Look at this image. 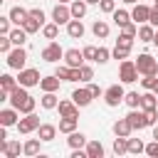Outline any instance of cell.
I'll use <instances>...</instances> for the list:
<instances>
[{"mask_svg": "<svg viewBox=\"0 0 158 158\" xmlns=\"http://www.w3.org/2000/svg\"><path fill=\"white\" fill-rule=\"evenodd\" d=\"M118 79L123 84H133L138 79V67H136V59H123L118 64Z\"/></svg>", "mask_w": 158, "mask_h": 158, "instance_id": "obj_1", "label": "cell"}, {"mask_svg": "<svg viewBox=\"0 0 158 158\" xmlns=\"http://www.w3.org/2000/svg\"><path fill=\"white\" fill-rule=\"evenodd\" d=\"M5 57H7V59H5L7 67H10V69H17V72L25 69V64H27V52H25V47H15V49H10Z\"/></svg>", "mask_w": 158, "mask_h": 158, "instance_id": "obj_2", "label": "cell"}, {"mask_svg": "<svg viewBox=\"0 0 158 158\" xmlns=\"http://www.w3.org/2000/svg\"><path fill=\"white\" fill-rule=\"evenodd\" d=\"M123 96H126V91H123L121 84H111L109 89H104V101H106V106H118V104H123Z\"/></svg>", "mask_w": 158, "mask_h": 158, "instance_id": "obj_3", "label": "cell"}, {"mask_svg": "<svg viewBox=\"0 0 158 158\" xmlns=\"http://www.w3.org/2000/svg\"><path fill=\"white\" fill-rule=\"evenodd\" d=\"M17 81L22 84V86H37L40 81H42V77H40V69H32V67H25V69H20V74H17Z\"/></svg>", "mask_w": 158, "mask_h": 158, "instance_id": "obj_4", "label": "cell"}, {"mask_svg": "<svg viewBox=\"0 0 158 158\" xmlns=\"http://www.w3.org/2000/svg\"><path fill=\"white\" fill-rule=\"evenodd\" d=\"M136 67H138V74H158V62H156V59H153L148 52L138 54Z\"/></svg>", "mask_w": 158, "mask_h": 158, "instance_id": "obj_5", "label": "cell"}, {"mask_svg": "<svg viewBox=\"0 0 158 158\" xmlns=\"http://www.w3.org/2000/svg\"><path fill=\"white\" fill-rule=\"evenodd\" d=\"M40 128V116L32 111V114H25V118H20L17 121V131L22 133V136H27V133H32V131H37Z\"/></svg>", "mask_w": 158, "mask_h": 158, "instance_id": "obj_6", "label": "cell"}, {"mask_svg": "<svg viewBox=\"0 0 158 158\" xmlns=\"http://www.w3.org/2000/svg\"><path fill=\"white\" fill-rule=\"evenodd\" d=\"M42 59L44 62H59V59H64V49L59 47V42H54V40H49V44L42 49Z\"/></svg>", "mask_w": 158, "mask_h": 158, "instance_id": "obj_7", "label": "cell"}, {"mask_svg": "<svg viewBox=\"0 0 158 158\" xmlns=\"http://www.w3.org/2000/svg\"><path fill=\"white\" fill-rule=\"evenodd\" d=\"M69 20H72V7L64 5V2H57L54 10H52V22H57V25H69Z\"/></svg>", "mask_w": 158, "mask_h": 158, "instance_id": "obj_8", "label": "cell"}, {"mask_svg": "<svg viewBox=\"0 0 158 158\" xmlns=\"http://www.w3.org/2000/svg\"><path fill=\"white\" fill-rule=\"evenodd\" d=\"M148 17H151V7L143 5V2H136L133 10H131V20L136 25H143V22H148Z\"/></svg>", "mask_w": 158, "mask_h": 158, "instance_id": "obj_9", "label": "cell"}, {"mask_svg": "<svg viewBox=\"0 0 158 158\" xmlns=\"http://www.w3.org/2000/svg\"><path fill=\"white\" fill-rule=\"evenodd\" d=\"M126 118L131 121V126H133V131H141V128H148V123H146V111L141 109H131L128 114H126Z\"/></svg>", "mask_w": 158, "mask_h": 158, "instance_id": "obj_10", "label": "cell"}, {"mask_svg": "<svg viewBox=\"0 0 158 158\" xmlns=\"http://www.w3.org/2000/svg\"><path fill=\"white\" fill-rule=\"evenodd\" d=\"M84 62H86V57H84L81 49H64V64H69V67H81Z\"/></svg>", "mask_w": 158, "mask_h": 158, "instance_id": "obj_11", "label": "cell"}, {"mask_svg": "<svg viewBox=\"0 0 158 158\" xmlns=\"http://www.w3.org/2000/svg\"><path fill=\"white\" fill-rule=\"evenodd\" d=\"M72 99H74V104H77L79 109H84V106H89V104L94 101L89 86H86V89H74V91H72Z\"/></svg>", "mask_w": 158, "mask_h": 158, "instance_id": "obj_12", "label": "cell"}, {"mask_svg": "<svg viewBox=\"0 0 158 158\" xmlns=\"http://www.w3.org/2000/svg\"><path fill=\"white\" fill-rule=\"evenodd\" d=\"M59 116H74L79 118V106L74 104V99H59Z\"/></svg>", "mask_w": 158, "mask_h": 158, "instance_id": "obj_13", "label": "cell"}, {"mask_svg": "<svg viewBox=\"0 0 158 158\" xmlns=\"http://www.w3.org/2000/svg\"><path fill=\"white\" fill-rule=\"evenodd\" d=\"M57 131H59V126H54V123H40L37 136L42 138V143H49V141L57 138Z\"/></svg>", "mask_w": 158, "mask_h": 158, "instance_id": "obj_14", "label": "cell"}, {"mask_svg": "<svg viewBox=\"0 0 158 158\" xmlns=\"http://www.w3.org/2000/svg\"><path fill=\"white\" fill-rule=\"evenodd\" d=\"M141 109L143 111H151V109H158V94L153 89H146L141 94Z\"/></svg>", "mask_w": 158, "mask_h": 158, "instance_id": "obj_15", "label": "cell"}, {"mask_svg": "<svg viewBox=\"0 0 158 158\" xmlns=\"http://www.w3.org/2000/svg\"><path fill=\"white\" fill-rule=\"evenodd\" d=\"M111 131H114V136H131L133 133V126H131V121L123 116V118H118V121H114V126H111Z\"/></svg>", "mask_w": 158, "mask_h": 158, "instance_id": "obj_16", "label": "cell"}, {"mask_svg": "<svg viewBox=\"0 0 158 158\" xmlns=\"http://www.w3.org/2000/svg\"><path fill=\"white\" fill-rule=\"evenodd\" d=\"M0 153L5 158H17L22 153V146H20V141H5V143H0Z\"/></svg>", "mask_w": 158, "mask_h": 158, "instance_id": "obj_17", "label": "cell"}, {"mask_svg": "<svg viewBox=\"0 0 158 158\" xmlns=\"http://www.w3.org/2000/svg\"><path fill=\"white\" fill-rule=\"evenodd\" d=\"M17 121H20V111H17L15 106L0 111V123H2V126H17Z\"/></svg>", "mask_w": 158, "mask_h": 158, "instance_id": "obj_18", "label": "cell"}, {"mask_svg": "<svg viewBox=\"0 0 158 158\" xmlns=\"http://www.w3.org/2000/svg\"><path fill=\"white\" fill-rule=\"evenodd\" d=\"M67 35H69L72 40H81V37H84V22L77 20V17H72L69 25H67Z\"/></svg>", "mask_w": 158, "mask_h": 158, "instance_id": "obj_19", "label": "cell"}, {"mask_svg": "<svg viewBox=\"0 0 158 158\" xmlns=\"http://www.w3.org/2000/svg\"><path fill=\"white\" fill-rule=\"evenodd\" d=\"M40 143H42V138H40V136H37V138H27V141L22 143V153H25L27 158L40 156Z\"/></svg>", "mask_w": 158, "mask_h": 158, "instance_id": "obj_20", "label": "cell"}, {"mask_svg": "<svg viewBox=\"0 0 158 158\" xmlns=\"http://www.w3.org/2000/svg\"><path fill=\"white\" fill-rule=\"evenodd\" d=\"M138 42H153V37H156V27L151 25V22H143V25H138Z\"/></svg>", "mask_w": 158, "mask_h": 158, "instance_id": "obj_21", "label": "cell"}, {"mask_svg": "<svg viewBox=\"0 0 158 158\" xmlns=\"http://www.w3.org/2000/svg\"><path fill=\"white\" fill-rule=\"evenodd\" d=\"M7 15H10V20H12V25H20V27H22V22H25V20L30 17V10H25V7H20V5H15V7H12V10L7 12Z\"/></svg>", "mask_w": 158, "mask_h": 158, "instance_id": "obj_22", "label": "cell"}, {"mask_svg": "<svg viewBox=\"0 0 158 158\" xmlns=\"http://www.w3.org/2000/svg\"><path fill=\"white\" fill-rule=\"evenodd\" d=\"M59 77L57 74H49V77H42V81H40V89L42 91H59Z\"/></svg>", "mask_w": 158, "mask_h": 158, "instance_id": "obj_23", "label": "cell"}, {"mask_svg": "<svg viewBox=\"0 0 158 158\" xmlns=\"http://www.w3.org/2000/svg\"><path fill=\"white\" fill-rule=\"evenodd\" d=\"M27 96H30V94H27V86H22V84H20L15 91H10V99H7V101H10V106H15V109H17Z\"/></svg>", "mask_w": 158, "mask_h": 158, "instance_id": "obj_24", "label": "cell"}, {"mask_svg": "<svg viewBox=\"0 0 158 158\" xmlns=\"http://www.w3.org/2000/svg\"><path fill=\"white\" fill-rule=\"evenodd\" d=\"M40 104H42V109H47V111H52V109H57V106H59V99H57V91H44V94H42V99H40Z\"/></svg>", "mask_w": 158, "mask_h": 158, "instance_id": "obj_25", "label": "cell"}, {"mask_svg": "<svg viewBox=\"0 0 158 158\" xmlns=\"http://www.w3.org/2000/svg\"><path fill=\"white\" fill-rule=\"evenodd\" d=\"M67 143H69V148H86V136L81 133V131H72L69 133V138H67Z\"/></svg>", "mask_w": 158, "mask_h": 158, "instance_id": "obj_26", "label": "cell"}, {"mask_svg": "<svg viewBox=\"0 0 158 158\" xmlns=\"http://www.w3.org/2000/svg\"><path fill=\"white\" fill-rule=\"evenodd\" d=\"M77 121L79 118H74V116H62L59 118V133H72V131H77Z\"/></svg>", "mask_w": 158, "mask_h": 158, "instance_id": "obj_27", "label": "cell"}, {"mask_svg": "<svg viewBox=\"0 0 158 158\" xmlns=\"http://www.w3.org/2000/svg\"><path fill=\"white\" fill-rule=\"evenodd\" d=\"M69 7H72V17L81 20V17L86 15V7H89V2H86V0H72V2H69Z\"/></svg>", "mask_w": 158, "mask_h": 158, "instance_id": "obj_28", "label": "cell"}, {"mask_svg": "<svg viewBox=\"0 0 158 158\" xmlns=\"http://www.w3.org/2000/svg\"><path fill=\"white\" fill-rule=\"evenodd\" d=\"M17 86H20V81H17L12 74H2V77H0V89H2V91L10 94V91H15Z\"/></svg>", "mask_w": 158, "mask_h": 158, "instance_id": "obj_29", "label": "cell"}, {"mask_svg": "<svg viewBox=\"0 0 158 158\" xmlns=\"http://www.w3.org/2000/svg\"><path fill=\"white\" fill-rule=\"evenodd\" d=\"M84 151H86L89 158H104V146H101V141H89Z\"/></svg>", "mask_w": 158, "mask_h": 158, "instance_id": "obj_30", "label": "cell"}, {"mask_svg": "<svg viewBox=\"0 0 158 158\" xmlns=\"http://www.w3.org/2000/svg\"><path fill=\"white\" fill-rule=\"evenodd\" d=\"M111 17H114V22H116L118 27H123V25L133 22V20H131V12H128V10H118V7H116V10L111 12Z\"/></svg>", "mask_w": 158, "mask_h": 158, "instance_id": "obj_31", "label": "cell"}, {"mask_svg": "<svg viewBox=\"0 0 158 158\" xmlns=\"http://www.w3.org/2000/svg\"><path fill=\"white\" fill-rule=\"evenodd\" d=\"M91 32H94V37H99V40H106V37H109V22H104V20H96V22L91 25Z\"/></svg>", "mask_w": 158, "mask_h": 158, "instance_id": "obj_32", "label": "cell"}, {"mask_svg": "<svg viewBox=\"0 0 158 158\" xmlns=\"http://www.w3.org/2000/svg\"><path fill=\"white\" fill-rule=\"evenodd\" d=\"M10 40H12V44H15V47H22V44L27 42V32H25V27H20V25H17V27L10 32Z\"/></svg>", "mask_w": 158, "mask_h": 158, "instance_id": "obj_33", "label": "cell"}, {"mask_svg": "<svg viewBox=\"0 0 158 158\" xmlns=\"http://www.w3.org/2000/svg\"><path fill=\"white\" fill-rule=\"evenodd\" d=\"M123 104H126L128 109H141V94H138V91H126Z\"/></svg>", "mask_w": 158, "mask_h": 158, "instance_id": "obj_34", "label": "cell"}, {"mask_svg": "<svg viewBox=\"0 0 158 158\" xmlns=\"http://www.w3.org/2000/svg\"><path fill=\"white\" fill-rule=\"evenodd\" d=\"M114 153H116V156L128 153V138H126V136H116V138H114Z\"/></svg>", "mask_w": 158, "mask_h": 158, "instance_id": "obj_35", "label": "cell"}, {"mask_svg": "<svg viewBox=\"0 0 158 158\" xmlns=\"http://www.w3.org/2000/svg\"><path fill=\"white\" fill-rule=\"evenodd\" d=\"M128 153H133V156L146 153V143H143L141 138H131V136H128Z\"/></svg>", "mask_w": 158, "mask_h": 158, "instance_id": "obj_36", "label": "cell"}, {"mask_svg": "<svg viewBox=\"0 0 158 158\" xmlns=\"http://www.w3.org/2000/svg\"><path fill=\"white\" fill-rule=\"evenodd\" d=\"M42 35H44V40H57V35H59V25H57V22H47V25L42 27Z\"/></svg>", "mask_w": 158, "mask_h": 158, "instance_id": "obj_37", "label": "cell"}, {"mask_svg": "<svg viewBox=\"0 0 158 158\" xmlns=\"http://www.w3.org/2000/svg\"><path fill=\"white\" fill-rule=\"evenodd\" d=\"M72 72H74V67H69V64H59V67L54 69V74H57L62 81H72Z\"/></svg>", "mask_w": 158, "mask_h": 158, "instance_id": "obj_38", "label": "cell"}, {"mask_svg": "<svg viewBox=\"0 0 158 158\" xmlns=\"http://www.w3.org/2000/svg\"><path fill=\"white\" fill-rule=\"evenodd\" d=\"M22 27H25V32H27V35H35V32H40V30H42V22H37L35 17H27V20L22 22Z\"/></svg>", "mask_w": 158, "mask_h": 158, "instance_id": "obj_39", "label": "cell"}, {"mask_svg": "<svg viewBox=\"0 0 158 158\" xmlns=\"http://www.w3.org/2000/svg\"><path fill=\"white\" fill-rule=\"evenodd\" d=\"M35 106H37V99H35V96H27V99L17 106V111H20V114H32Z\"/></svg>", "mask_w": 158, "mask_h": 158, "instance_id": "obj_40", "label": "cell"}, {"mask_svg": "<svg viewBox=\"0 0 158 158\" xmlns=\"http://www.w3.org/2000/svg\"><path fill=\"white\" fill-rule=\"evenodd\" d=\"M128 54H131L128 47H118V44H116V47L111 49V59H121V62H123V59H128Z\"/></svg>", "mask_w": 158, "mask_h": 158, "instance_id": "obj_41", "label": "cell"}, {"mask_svg": "<svg viewBox=\"0 0 158 158\" xmlns=\"http://www.w3.org/2000/svg\"><path fill=\"white\" fill-rule=\"evenodd\" d=\"M133 40H136L133 35L121 32V35H118V40H116V44H118V47H128V49H133Z\"/></svg>", "mask_w": 158, "mask_h": 158, "instance_id": "obj_42", "label": "cell"}, {"mask_svg": "<svg viewBox=\"0 0 158 158\" xmlns=\"http://www.w3.org/2000/svg\"><path fill=\"white\" fill-rule=\"evenodd\" d=\"M111 59V49H106V47H99V52H96V64H106Z\"/></svg>", "mask_w": 158, "mask_h": 158, "instance_id": "obj_43", "label": "cell"}, {"mask_svg": "<svg viewBox=\"0 0 158 158\" xmlns=\"http://www.w3.org/2000/svg\"><path fill=\"white\" fill-rule=\"evenodd\" d=\"M156 81H158V74H143L141 86H143V89H153V86H156Z\"/></svg>", "mask_w": 158, "mask_h": 158, "instance_id": "obj_44", "label": "cell"}, {"mask_svg": "<svg viewBox=\"0 0 158 158\" xmlns=\"http://www.w3.org/2000/svg\"><path fill=\"white\" fill-rule=\"evenodd\" d=\"M10 49H12V40H10V35H0V52L7 54Z\"/></svg>", "mask_w": 158, "mask_h": 158, "instance_id": "obj_45", "label": "cell"}, {"mask_svg": "<svg viewBox=\"0 0 158 158\" xmlns=\"http://www.w3.org/2000/svg\"><path fill=\"white\" fill-rule=\"evenodd\" d=\"M99 10L106 12V15H111V12L116 10V0H101V2H99Z\"/></svg>", "mask_w": 158, "mask_h": 158, "instance_id": "obj_46", "label": "cell"}, {"mask_svg": "<svg viewBox=\"0 0 158 158\" xmlns=\"http://www.w3.org/2000/svg\"><path fill=\"white\" fill-rule=\"evenodd\" d=\"M30 17H35L37 22H42V27L47 25V17H44V10H40V7H32V10H30Z\"/></svg>", "mask_w": 158, "mask_h": 158, "instance_id": "obj_47", "label": "cell"}, {"mask_svg": "<svg viewBox=\"0 0 158 158\" xmlns=\"http://www.w3.org/2000/svg\"><path fill=\"white\" fill-rule=\"evenodd\" d=\"M10 25H12V20H10V15H5V17H0V35H10L12 30H10Z\"/></svg>", "mask_w": 158, "mask_h": 158, "instance_id": "obj_48", "label": "cell"}, {"mask_svg": "<svg viewBox=\"0 0 158 158\" xmlns=\"http://www.w3.org/2000/svg\"><path fill=\"white\" fill-rule=\"evenodd\" d=\"M81 52H84V57H86L89 62H96V52H99V47H94V44H86Z\"/></svg>", "mask_w": 158, "mask_h": 158, "instance_id": "obj_49", "label": "cell"}, {"mask_svg": "<svg viewBox=\"0 0 158 158\" xmlns=\"http://www.w3.org/2000/svg\"><path fill=\"white\" fill-rule=\"evenodd\" d=\"M91 79H94V67L81 64V81H91Z\"/></svg>", "mask_w": 158, "mask_h": 158, "instance_id": "obj_50", "label": "cell"}, {"mask_svg": "<svg viewBox=\"0 0 158 158\" xmlns=\"http://www.w3.org/2000/svg\"><path fill=\"white\" fill-rule=\"evenodd\" d=\"M156 121H158V109L146 111V123H148V126H156Z\"/></svg>", "mask_w": 158, "mask_h": 158, "instance_id": "obj_51", "label": "cell"}, {"mask_svg": "<svg viewBox=\"0 0 158 158\" xmlns=\"http://www.w3.org/2000/svg\"><path fill=\"white\" fill-rule=\"evenodd\" d=\"M146 156L158 158V141H156V138H153V143H148V146H146Z\"/></svg>", "mask_w": 158, "mask_h": 158, "instance_id": "obj_52", "label": "cell"}, {"mask_svg": "<svg viewBox=\"0 0 158 158\" xmlns=\"http://www.w3.org/2000/svg\"><path fill=\"white\" fill-rule=\"evenodd\" d=\"M121 32H126V35H133V37H136V35H138V25H136V22H128V25H123V27H121Z\"/></svg>", "mask_w": 158, "mask_h": 158, "instance_id": "obj_53", "label": "cell"}, {"mask_svg": "<svg viewBox=\"0 0 158 158\" xmlns=\"http://www.w3.org/2000/svg\"><path fill=\"white\" fill-rule=\"evenodd\" d=\"M148 22L158 30V5H153V7H151V17H148Z\"/></svg>", "mask_w": 158, "mask_h": 158, "instance_id": "obj_54", "label": "cell"}, {"mask_svg": "<svg viewBox=\"0 0 158 158\" xmlns=\"http://www.w3.org/2000/svg\"><path fill=\"white\" fill-rule=\"evenodd\" d=\"M89 91H91V96H94V99H99V96H104V89H101L99 84H89Z\"/></svg>", "mask_w": 158, "mask_h": 158, "instance_id": "obj_55", "label": "cell"}, {"mask_svg": "<svg viewBox=\"0 0 158 158\" xmlns=\"http://www.w3.org/2000/svg\"><path fill=\"white\" fill-rule=\"evenodd\" d=\"M123 5H136V2H141V0H121Z\"/></svg>", "mask_w": 158, "mask_h": 158, "instance_id": "obj_56", "label": "cell"}, {"mask_svg": "<svg viewBox=\"0 0 158 158\" xmlns=\"http://www.w3.org/2000/svg\"><path fill=\"white\" fill-rule=\"evenodd\" d=\"M153 138L158 141V126H153Z\"/></svg>", "mask_w": 158, "mask_h": 158, "instance_id": "obj_57", "label": "cell"}, {"mask_svg": "<svg viewBox=\"0 0 158 158\" xmlns=\"http://www.w3.org/2000/svg\"><path fill=\"white\" fill-rule=\"evenodd\" d=\"M86 2H89V5H99L101 0H86Z\"/></svg>", "mask_w": 158, "mask_h": 158, "instance_id": "obj_58", "label": "cell"}, {"mask_svg": "<svg viewBox=\"0 0 158 158\" xmlns=\"http://www.w3.org/2000/svg\"><path fill=\"white\" fill-rule=\"evenodd\" d=\"M153 44L158 47V30H156V37H153Z\"/></svg>", "mask_w": 158, "mask_h": 158, "instance_id": "obj_59", "label": "cell"}, {"mask_svg": "<svg viewBox=\"0 0 158 158\" xmlns=\"http://www.w3.org/2000/svg\"><path fill=\"white\" fill-rule=\"evenodd\" d=\"M57 2H64V5H69V2H72V0H57Z\"/></svg>", "mask_w": 158, "mask_h": 158, "instance_id": "obj_60", "label": "cell"}, {"mask_svg": "<svg viewBox=\"0 0 158 158\" xmlns=\"http://www.w3.org/2000/svg\"><path fill=\"white\" fill-rule=\"evenodd\" d=\"M153 91H156V94H158V81H156V86H153Z\"/></svg>", "mask_w": 158, "mask_h": 158, "instance_id": "obj_61", "label": "cell"}, {"mask_svg": "<svg viewBox=\"0 0 158 158\" xmlns=\"http://www.w3.org/2000/svg\"><path fill=\"white\" fill-rule=\"evenodd\" d=\"M156 5H158V0H156Z\"/></svg>", "mask_w": 158, "mask_h": 158, "instance_id": "obj_62", "label": "cell"}]
</instances>
